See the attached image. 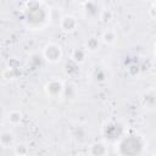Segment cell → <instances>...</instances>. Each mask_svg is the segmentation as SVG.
<instances>
[{"label": "cell", "mask_w": 156, "mask_h": 156, "mask_svg": "<svg viewBox=\"0 0 156 156\" xmlns=\"http://www.w3.org/2000/svg\"><path fill=\"white\" fill-rule=\"evenodd\" d=\"M44 55H45V57H46L48 61H50V62H56V61H58L60 57H61V49H60V46H57V45H55V44H50V45H48V46L45 48Z\"/></svg>", "instance_id": "1"}, {"label": "cell", "mask_w": 156, "mask_h": 156, "mask_svg": "<svg viewBox=\"0 0 156 156\" xmlns=\"http://www.w3.org/2000/svg\"><path fill=\"white\" fill-rule=\"evenodd\" d=\"M46 90H48V93H49L50 95L56 96V95H58V94L63 90V87H62V84H61L60 82H57V80H51V82L46 85Z\"/></svg>", "instance_id": "2"}, {"label": "cell", "mask_w": 156, "mask_h": 156, "mask_svg": "<svg viewBox=\"0 0 156 156\" xmlns=\"http://www.w3.org/2000/svg\"><path fill=\"white\" fill-rule=\"evenodd\" d=\"M76 26H77V21H76V18L72 17V16H65V17L61 20V27H62L65 30L71 32V30H73V29L76 28Z\"/></svg>", "instance_id": "3"}, {"label": "cell", "mask_w": 156, "mask_h": 156, "mask_svg": "<svg viewBox=\"0 0 156 156\" xmlns=\"http://www.w3.org/2000/svg\"><path fill=\"white\" fill-rule=\"evenodd\" d=\"M73 58H74V61H77V62H83L84 58H85V51H84L82 48L76 49V50L73 51Z\"/></svg>", "instance_id": "4"}, {"label": "cell", "mask_w": 156, "mask_h": 156, "mask_svg": "<svg viewBox=\"0 0 156 156\" xmlns=\"http://www.w3.org/2000/svg\"><path fill=\"white\" fill-rule=\"evenodd\" d=\"M102 39H104L105 43L112 44V43L115 41V39H116V35H115V33H113L112 30H106V32L104 33V35H102Z\"/></svg>", "instance_id": "5"}, {"label": "cell", "mask_w": 156, "mask_h": 156, "mask_svg": "<svg viewBox=\"0 0 156 156\" xmlns=\"http://www.w3.org/2000/svg\"><path fill=\"white\" fill-rule=\"evenodd\" d=\"M21 118H22V115H21L18 111H12V112L9 115V121H10L11 123H13V124L18 123V122L21 121Z\"/></svg>", "instance_id": "6"}, {"label": "cell", "mask_w": 156, "mask_h": 156, "mask_svg": "<svg viewBox=\"0 0 156 156\" xmlns=\"http://www.w3.org/2000/svg\"><path fill=\"white\" fill-rule=\"evenodd\" d=\"M87 46L89 50H95L98 48V40L95 38H90L88 41H87Z\"/></svg>", "instance_id": "7"}, {"label": "cell", "mask_w": 156, "mask_h": 156, "mask_svg": "<svg viewBox=\"0 0 156 156\" xmlns=\"http://www.w3.org/2000/svg\"><path fill=\"white\" fill-rule=\"evenodd\" d=\"M79 1H85V0H79Z\"/></svg>", "instance_id": "8"}]
</instances>
